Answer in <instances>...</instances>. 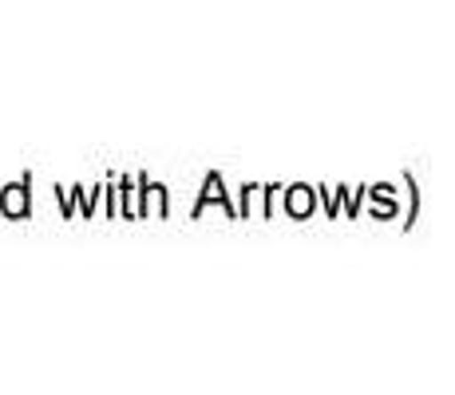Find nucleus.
Instances as JSON below:
<instances>
[{"instance_id": "f257e3e1", "label": "nucleus", "mask_w": 455, "mask_h": 395, "mask_svg": "<svg viewBox=\"0 0 455 395\" xmlns=\"http://www.w3.org/2000/svg\"><path fill=\"white\" fill-rule=\"evenodd\" d=\"M4 209H12V214H20V209H24V194H20V190H12V194L4 198Z\"/></svg>"}]
</instances>
